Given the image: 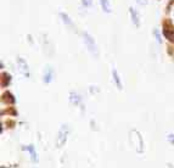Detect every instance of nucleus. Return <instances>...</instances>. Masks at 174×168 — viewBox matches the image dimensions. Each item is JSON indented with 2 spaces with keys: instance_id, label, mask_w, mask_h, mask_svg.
Listing matches in <instances>:
<instances>
[{
  "instance_id": "obj_10",
  "label": "nucleus",
  "mask_w": 174,
  "mask_h": 168,
  "mask_svg": "<svg viewBox=\"0 0 174 168\" xmlns=\"http://www.w3.org/2000/svg\"><path fill=\"white\" fill-rule=\"evenodd\" d=\"M129 14L132 17V22L135 24V27H140V15L134 7H129Z\"/></svg>"
},
{
  "instance_id": "obj_4",
  "label": "nucleus",
  "mask_w": 174,
  "mask_h": 168,
  "mask_svg": "<svg viewBox=\"0 0 174 168\" xmlns=\"http://www.w3.org/2000/svg\"><path fill=\"white\" fill-rule=\"evenodd\" d=\"M163 36L167 40L174 43V27L171 20H164L163 21Z\"/></svg>"
},
{
  "instance_id": "obj_17",
  "label": "nucleus",
  "mask_w": 174,
  "mask_h": 168,
  "mask_svg": "<svg viewBox=\"0 0 174 168\" xmlns=\"http://www.w3.org/2000/svg\"><path fill=\"white\" fill-rule=\"evenodd\" d=\"M82 2H83V5H84L85 7H89V6H90V4H91V2H90V0H82Z\"/></svg>"
},
{
  "instance_id": "obj_12",
  "label": "nucleus",
  "mask_w": 174,
  "mask_h": 168,
  "mask_svg": "<svg viewBox=\"0 0 174 168\" xmlns=\"http://www.w3.org/2000/svg\"><path fill=\"white\" fill-rule=\"evenodd\" d=\"M70 103L74 106L80 105V104H82V99H80L79 94L74 93V91H71V93H70Z\"/></svg>"
},
{
  "instance_id": "obj_2",
  "label": "nucleus",
  "mask_w": 174,
  "mask_h": 168,
  "mask_svg": "<svg viewBox=\"0 0 174 168\" xmlns=\"http://www.w3.org/2000/svg\"><path fill=\"white\" fill-rule=\"evenodd\" d=\"M68 133H70L68 124H61V127H60V129H58L57 132V136H56V147L61 149V147L67 143Z\"/></svg>"
},
{
  "instance_id": "obj_9",
  "label": "nucleus",
  "mask_w": 174,
  "mask_h": 168,
  "mask_svg": "<svg viewBox=\"0 0 174 168\" xmlns=\"http://www.w3.org/2000/svg\"><path fill=\"white\" fill-rule=\"evenodd\" d=\"M11 79H12V77L9 73L1 72V77H0V85H1V88L9 86V84L11 83Z\"/></svg>"
},
{
  "instance_id": "obj_8",
  "label": "nucleus",
  "mask_w": 174,
  "mask_h": 168,
  "mask_svg": "<svg viewBox=\"0 0 174 168\" xmlns=\"http://www.w3.org/2000/svg\"><path fill=\"white\" fill-rule=\"evenodd\" d=\"M23 150H26V151H28V153H29V156H31V158H32V161L34 162V163H37L39 160H38V155H37V151H36V147L34 145H28V146H22Z\"/></svg>"
},
{
  "instance_id": "obj_18",
  "label": "nucleus",
  "mask_w": 174,
  "mask_h": 168,
  "mask_svg": "<svg viewBox=\"0 0 174 168\" xmlns=\"http://www.w3.org/2000/svg\"><path fill=\"white\" fill-rule=\"evenodd\" d=\"M168 140H169L171 144L174 145V134H169V135H168Z\"/></svg>"
},
{
  "instance_id": "obj_7",
  "label": "nucleus",
  "mask_w": 174,
  "mask_h": 168,
  "mask_svg": "<svg viewBox=\"0 0 174 168\" xmlns=\"http://www.w3.org/2000/svg\"><path fill=\"white\" fill-rule=\"evenodd\" d=\"M53 77H54V72H53V68L50 66H46L44 68V72H43V81L45 84H49L53 81Z\"/></svg>"
},
{
  "instance_id": "obj_13",
  "label": "nucleus",
  "mask_w": 174,
  "mask_h": 168,
  "mask_svg": "<svg viewBox=\"0 0 174 168\" xmlns=\"http://www.w3.org/2000/svg\"><path fill=\"white\" fill-rule=\"evenodd\" d=\"M100 4H101V7H102L104 12H106V14L112 12V6H111L110 0H100Z\"/></svg>"
},
{
  "instance_id": "obj_15",
  "label": "nucleus",
  "mask_w": 174,
  "mask_h": 168,
  "mask_svg": "<svg viewBox=\"0 0 174 168\" xmlns=\"http://www.w3.org/2000/svg\"><path fill=\"white\" fill-rule=\"evenodd\" d=\"M4 113L11 115V116H17V111H16V108H15L14 106H11V107H10V108H7V110L1 111V115H4Z\"/></svg>"
},
{
  "instance_id": "obj_5",
  "label": "nucleus",
  "mask_w": 174,
  "mask_h": 168,
  "mask_svg": "<svg viewBox=\"0 0 174 168\" xmlns=\"http://www.w3.org/2000/svg\"><path fill=\"white\" fill-rule=\"evenodd\" d=\"M16 63H17V69H19V73L22 76H24L26 78H28L29 77V66H28L27 61L22 57H17Z\"/></svg>"
},
{
  "instance_id": "obj_14",
  "label": "nucleus",
  "mask_w": 174,
  "mask_h": 168,
  "mask_svg": "<svg viewBox=\"0 0 174 168\" xmlns=\"http://www.w3.org/2000/svg\"><path fill=\"white\" fill-rule=\"evenodd\" d=\"M60 17H61L62 21L65 22L66 26H68V27H71V28H74V23L72 22V20L70 19V16H68L67 14H65V12H60Z\"/></svg>"
},
{
  "instance_id": "obj_6",
  "label": "nucleus",
  "mask_w": 174,
  "mask_h": 168,
  "mask_svg": "<svg viewBox=\"0 0 174 168\" xmlns=\"http://www.w3.org/2000/svg\"><path fill=\"white\" fill-rule=\"evenodd\" d=\"M1 101H2L4 104H6V105H15L16 98L14 96L12 93L5 91V93H2V95H1Z\"/></svg>"
},
{
  "instance_id": "obj_16",
  "label": "nucleus",
  "mask_w": 174,
  "mask_h": 168,
  "mask_svg": "<svg viewBox=\"0 0 174 168\" xmlns=\"http://www.w3.org/2000/svg\"><path fill=\"white\" fill-rule=\"evenodd\" d=\"M154 34L156 36V39H157V42L158 43H162V39H161V36H159V32L157 31V29H155L154 31Z\"/></svg>"
},
{
  "instance_id": "obj_3",
  "label": "nucleus",
  "mask_w": 174,
  "mask_h": 168,
  "mask_svg": "<svg viewBox=\"0 0 174 168\" xmlns=\"http://www.w3.org/2000/svg\"><path fill=\"white\" fill-rule=\"evenodd\" d=\"M130 141L133 144H135V151L138 153H142L144 152V140H142V136L140 135V133L138 130H132L130 132Z\"/></svg>"
},
{
  "instance_id": "obj_1",
  "label": "nucleus",
  "mask_w": 174,
  "mask_h": 168,
  "mask_svg": "<svg viewBox=\"0 0 174 168\" xmlns=\"http://www.w3.org/2000/svg\"><path fill=\"white\" fill-rule=\"evenodd\" d=\"M83 40H84V44L88 49V51L94 56V57H99V50H97V45L95 39L88 33V32H83Z\"/></svg>"
},
{
  "instance_id": "obj_11",
  "label": "nucleus",
  "mask_w": 174,
  "mask_h": 168,
  "mask_svg": "<svg viewBox=\"0 0 174 168\" xmlns=\"http://www.w3.org/2000/svg\"><path fill=\"white\" fill-rule=\"evenodd\" d=\"M112 77H113V82L116 84L117 89H118V90H122V89H123V83H122V81H121V77H119V74H118L116 68L112 69Z\"/></svg>"
},
{
  "instance_id": "obj_19",
  "label": "nucleus",
  "mask_w": 174,
  "mask_h": 168,
  "mask_svg": "<svg viewBox=\"0 0 174 168\" xmlns=\"http://www.w3.org/2000/svg\"><path fill=\"white\" fill-rule=\"evenodd\" d=\"M136 2L140 4V5H146L147 4V0H136Z\"/></svg>"
}]
</instances>
